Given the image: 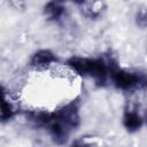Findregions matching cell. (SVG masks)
I'll list each match as a JSON object with an SVG mask.
<instances>
[{
    "instance_id": "obj_8",
    "label": "cell",
    "mask_w": 147,
    "mask_h": 147,
    "mask_svg": "<svg viewBox=\"0 0 147 147\" xmlns=\"http://www.w3.org/2000/svg\"><path fill=\"white\" fill-rule=\"evenodd\" d=\"M16 115V108L14 105L9 101V99L6 95L5 90L2 88V101H1V122L6 123L10 121Z\"/></svg>"
},
{
    "instance_id": "obj_3",
    "label": "cell",
    "mask_w": 147,
    "mask_h": 147,
    "mask_svg": "<svg viewBox=\"0 0 147 147\" xmlns=\"http://www.w3.org/2000/svg\"><path fill=\"white\" fill-rule=\"evenodd\" d=\"M53 114V117L64 123L67 126H69L71 130H75L79 124V108L78 102L72 100L68 105L59 108Z\"/></svg>"
},
{
    "instance_id": "obj_10",
    "label": "cell",
    "mask_w": 147,
    "mask_h": 147,
    "mask_svg": "<svg viewBox=\"0 0 147 147\" xmlns=\"http://www.w3.org/2000/svg\"><path fill=\"white\" fill-rule=\"evenodd\" d=\"M136 23L140 28H147V9L140 8L136 13Z\"/></svg>"
},
{
    "instance_id": "obj_5",
    "label": "cell",
    "mask_w": 147,
    "mask_h": 147,
    "mask_svg": "<svg viewBox=\"0 0 147 147\" xmlns=\"http://www.w3.org/2000/svg\"><path fill=\"white\" fill-rule=\"evenodd\" d=\"M59 61L57 56L49 49H39L34 52L30 59V65L36 69H45L55 64Z\"/></svg>"
},
{
    "instance_id": "obj_1",
    "label": "cell",
    "mask_w": 147,
    "mask_h": 147,
    "mask_svg": "<svg viewBox=\"0 0 147 147\" xmlns=\"http://www.w3.org/2000/svg\"><path fill=\"white\" fill-rule=\"evenodd\" d=\"M67 65L77 75L93 78L96 84L105 85L110 78L113 70L116 68L111 60L103 57H82L71 56L67 61Z\"/></svg>"
},
{
    "instance_id": "obj_4",
    "label": "cell",
    "mask_w": 147,
    "mask_h": 147,
    "mask_svg": "<svg viewBox=\"0 0 147 147\" xmlns=\"http://www.w3.org/2000/svg\"><path fill=\"white\" fill-rule=\"evenodd\" d=\"M47 129H48V132H49V136L51 138L53 139V141L56 144V145H63L67 142L70 133H71V129L69 126H67L64 123H62L61 121L56 119L53 117V114H52V119L49 122V124L47 125Z\"/></svg>"
},
{
    "instance_id": "obj_11",
    "label": "cell",
    "mask_w": 147,
    "mask_h": 147,
    "mask_svg": "<svg viewBox=\"0 0 147 147\" xmlns=\"http://www.w3.org/2000/svg\"><path fill=\"white\" fill-rule=\"evenodd\" d=\"M71 147H91L87 142H85V141H82V140H77V141H75L72 145H71Z\"/></svg>"
},
{
    "instance_id": "obj_7",
    "label": "cell",
    "mask_w": 147,
    "mask_h": 147,
    "mask_svg": "<svg viewBox=\"0 0 147 147\" xmlns=\"http://www.w3.org/2000/svg\"><path fill=\"white\" fill-rule=\"evenodd\" d=\"M44 15L47 20L57 22L65 15V6L59 1H49L44 6Z\"/></svg>"
},
{
    "instance_id": "obj_12",
    "label": "cell",
    "mask_w": 147,
    "mask_h": 147,
    "mask_svg": "<svg viewBox=\"0 0 147 147\" xmlns=\"http://www.w3.org/2000/svg\"><path fill=\"white\" fill-rule=\"evenodd\" d=\"M144 122H145V124H146V126H147V109H146L145 115H144Z\"/></svg>"
},
{
    "instance_id": "obj_9",
    "label": "cell",
    "mask_w": 147,
    "mask_h": 147,
    "mask_svg": "<svg viewBox=\"0 0 147 147\" xmlns=\"http://www.w3.org/2000/svg\"><path fill=\"white\" fill-rule=\"evenodd\" d=\"M78 5L82 6V13L88 17V18H98L101 13H102V9L101 7L99 8H95V6H98V3H91V2H79Z\"/></svg>"
},
{
    "instance_id": "obj_2",
    "label": "cell",
    "mask_w": 147,
    "mask_h": 147,
    "mask_svg": "<svg viewBox=\"0 0 147 147\" xmlns=\"http://www.w3.org/2000/svg\"><path fill=\"white\" fill-rule=\"evenodd\" d=\"M110 80L117 90L124 92L147 88V75L121 69L118 67L113 70L110 75Z\"/></svg>"
},
{
    "instance_id": "obj_6",
    "label": "cell",
    "mask_w": 147,
    "mask_h": 147,
    "mask_svg": "<svg viewBox=\"0 0 147 147\" xmlns=\"http://www.w3.org/2000/svg\"><path fill=\"white\" fill-rule=\"evenodd\" d=\"M122 123H123L124 129L130 133L138 132L145 124L144 116H141L134 109H127L124 111L123 117H122Z\"/></svg>"
}]
</instances>
